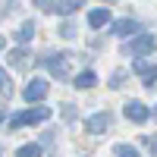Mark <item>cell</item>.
Returning a JSON list of instances; mask_svg holds the SVG:
<instances>
[{
	"label": "cell",
	"mask_w": 157,
	"mask_h": 157,
	"mask_svg": "<svg viewBox=\"0 0 157 157\" xmlns=\"http://www.w3.org/2000/svg\"><path fill=\"white\" fill-rule=\"evenodd\" d=\"M154 47H157V38H154V35H141V38H135V41L126 47V54L138 57V54H151Z\"/></svg>",
	"instance_id": "1"
},
{
	"label": "cell",
	"mask_w": 157,
	"mask_h": 157,
	"mask_svg": "<svg viewBox=\"0 0 157 157\" xmlns=\"http://www.w3.org/2000/svg\"><path fill=\"white\" fill-rule=\"evenodd\" d=\"M47 116H50V110H47V107H38V110H29V113H19L10 126H13V129H19V126H25V123H44Z\"/></svg>",
	"instance_id": "2"
},
{
	"label": "cell",
	"mask_w": 157,
	"mask_h": 157,
	"mask_svg": "<svg viewBox=\"0 0 157 157\" xmlns=\"http://www.w3.org/2000/svg\"><path fill=\"white\" fill-rule=\"evenodd\" d=\"M132 69L145 78V85L157 82V63H151V60H132Z\"/></svg>",
	"instance_id": "3"
},
{
	"label": "cell",
	"mask_w": 157,
	"mask_h": 157,
	"mask_svg": "<svg viewBox=\"0 0 157 157\" xmlns=\"http://www.w3.org/2000/svg\"><path fill=\"white\" fill-rule=\"evenodd\" d=\"M47 91H50V85L44 78H32L25 85V101H41V98H47Z\"/></svg>",
	"instance_id": "4"
},
{
	"label": "cell",
	"mask_w": 157,
	"mask_h": 157,
	"mask_svg": "<svg viewBox=\"0 0 157 157\" xmlns=\"http://www.w3.org/2000/svg\"><path fill=\"white\" fill-rule=\"evenodd\" d=\"M123 113H126V120H132V123H145L148 120V107L141 101H129Z\"/></svg>",
	"instance_id": "5"
},
{
	"label": "cell",
	"mask_w": 157,
	"mask_h": 157,
	"mask_svg": "<svg viewBox=\"0 0 157 157\" xmlns=\"http://www.w3.org/2000/svg\"><path fill=\"white\" fill-rule=\"evenodd\" d=\"M47 66H50V72L57 78H66L69 75V54H57L54 60H47Z\"/></svg>",
	"instance_id": "6"
},
{
	"label": "cell",
	"mask_w": 157,
	"mask_h": 157,
	"mask_svg": "<svg viewBox=\"0 0 157 157\" xmlns=\"http://www.w3.org/2000/svg\"><path fill=\"white\" fill-rule=\"evenodd\" d=\"M110 123H113V116H110V113H94L85 126H88V132H94V135H98V132H104Z\"/></svg>",
	"instance_id": "7"
},
{
	"label": "cell",
	"mask_w": 157,
	"mask_h": 157,
	"mask_svg": "<svg viewBox=\"0 0 157 157\" xmlns=\"http://www.w3.org/2000/svg\"><path fill=\"white\" fill-rule=\"evenodd\" d=\"M135 32H138V25H135L132 19H120V22L113 25V35H120V38H126V35H135Z\"/></svg>",
	"instance_id": "8"
},
{
	"label": "cell",
	"mask_w": 157,
	"mask_h": 157,
	"mask_svg": "<svg viewBox=\"0 0 157 157\" xmlns=\"http://www.w3.org/2000/svg\"><path fill=\"white\" fill-rule=\"evenodd\" d=\"M107 19H110V13H107V10H91V13H88V25H91V29H101V25H107Z\"/></svg>",
	"instance_id": "9"
},
{
	"label": "cell",
	"mask_w": 157,
	"mask_h": 157,
	"mask_svg": "<svg viewBox=\"0 0 157 157\" xmlns=\"http://www.w3.org/2000/svg\"><path fill=\"white\" fill-rule=\"evenodd\" d=\"M13 38H16L19 44H25V41H32V38H35V22H25L22 29H19L16 35H13Z\"/></svg>",
	"instance_id": "10"
},
{
	"label": "cell",
	"mask_w": 157,
	"mask_h": 157,
	"mask_svg": "<svg viewBox=\"0 0 157 157\" xmlns=\"http://www.w3.org/2000/svg\"><path fill=\"white\" fill-rule=\"evenodd\" d=\"M78 6H82L78 0H57V13H63V16H69V13H75Z\"/></svg>",
	"instance_id": "11"
},
{
	"label": "cell",
	"mask_w": 157,
	"mask_h": 157,
	"mask_svg": "<svg viewBox=\"0 0 157 157\" xmlns=\"http://www.w3.org/2000/svg\"><path fill=\"white\" fill-rule=\"evenodd\" d=\"M75 85H78V88H94V85H98V75H94V72H82V75L75 78Z\"/></svg>",
	"instance_id": "12"
},
{
	"label": "cell",
	"mask_w": 157,
	"mask_h": 157,
	"mask_svg": "<svg viewBox=\"0 0 157 157\" xmlns=\"http://www.w3.org/2000/svg\"><path fill=\"white\" fill-rule=\"evenodd\" d=\"M113 157H138V151L132 145H116L113 148Z\"/></svg>",
	"instance_id": "13"
},
{
	"label": "cell",
	"mask_w": 157,
	"mask_h": 157,
	"mask_svg": "<svg viewBox=\"0 0 157 157\" xmlns=\"http://www.w3.org/2000/svg\"><path fill=\"white\" fill-rule=\"evenodd\" d=\"M19 157H41V145H25V148H19Z\"/></svg>",
	"instance_id": "14"
},
{
	"label": "cell",
	"mask_w": 157,
	"mask_h": 157,
	"mask_svg": "<svg viewBox=\"0 0 157 157\" xmlns=\"http://www.w3.org/2000/svg\"><path fill=\"white\" fill-rule=\"evenodd\" d=\"M6 60L13 63V66H25V54H22V50H13V54H6Z\"/></svg>",
	"instance_id": "15"
},
{
	"label": "cell",
	"mask_w": 157,
	"mask_h": 157,
	"mask_svg": "<svg viewBox=\"0 0 157 157\" xmlns=\"http://www.w3.org/2000/svg\"><path fill=\"white\" fill-rule=\"evenodd\" d=\"M35 6H41L44 13H54L57 10V0H35Z\"/></svg>",
	"instance_id": "16"
},
{
	"label": "cell",
	"mask_w": 157,
	"mask_h": 157,
	"mask_svg": "<svg viewBox=\"0 0 157 157\" xmlns=\"http://www.w3.org/2000/svg\"><path fill=\"white\" fill-rule=\"evenodd\" d=\"M60 35H63V38H75V25H69V22H66V25L60 29Z\"/></svg>",
	"instance_id": "17"
},
{
	"label": "cell",
	"mask_w": 157,
	"mask_h": 157,
	"mask_svg": "<svg viewBox=\"0 0 157 157\" xmlns=\"http://www.w3.org/2000/svg\"><path fill=\"white\" fill-rule=\"evenodd\" d=\"M123 75H126V72H116V75H113V82H110V85H113V88H120V85H123Z\"/></svg>",
	"instance_id": "18"
},
{
	"label": "cell",
	"mask_w": 157,
	"mask_h": 157,
	"mask_svg": "<svg viewBox=\"0 0 157 157\" xmlns=\"http://www.w3.org/2000/svg\"><path fill=\"white\" fill-rule=\"evenodd\" d=\"M151 148H154V151H157V141H151Z\"/></svg>",
	"instance_id": "19"
}]
</instances>
